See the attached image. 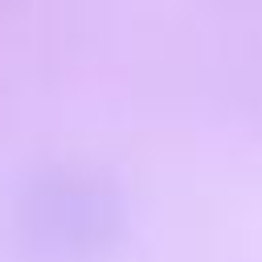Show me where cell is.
I'll return each mask as SVG.
<instances>
[{"mask_svg":"<svg viewBox=\"0 0 262 262\" xmlns=\"http://www.w3.org/2000/svg\"><path fill=\"white\" fill-rule=\"evenodd\" d=\"M119 225L115 196L74 172L41 176L16 201V233L29 242V254L49 262H74L98 254Z\"/></svg>","mask_w":262,"mask_h":262,"instance_id":"obj_1","label":"cell"}]
</instances>
